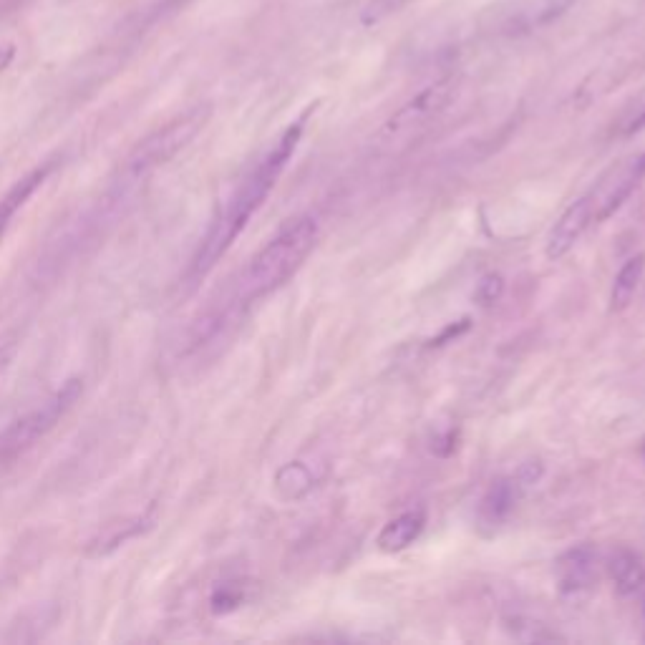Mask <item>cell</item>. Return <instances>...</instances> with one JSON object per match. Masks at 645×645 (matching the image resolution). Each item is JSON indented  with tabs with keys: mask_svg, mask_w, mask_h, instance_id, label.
<instances>
[{
	"mask_svg": "<svg viewBox=\"0 0 645 645\" xmlns=\"http://www.w3.org/2000/svg\"><path fill=\"white\" fill-rule=\"evenodd\" d=\"M207 119H210V106H195V109L184 111L177 119L159 126L157 132L144 137L142 142L132 149V154L124 159V167H121L116 182L124 184L126 189L137 187V184L142 182V179H147L154 169H159L162 164H167L174 154L182 152V149L205 129Z\"/></svg>",
	"mask_w": 645,
	"mask_h": 645,
	"instance_id": "3",
	"label": "cell"
},
{
	"mask_svg": "<svg viewBox=\"0 0 645 645\" xmlns=\"http://www.w3.org/2000/svg\"><path fill=\"white\" fill-rule=\"evenodd\" d=\"M308 116H310V109L305 111L298 121H293L283 134H280L275 147L270 149L260 162H257V167L252 169V172L242 179L240 187L232 192L227 205L222 207L217 220L212 222L205 240L200 242V250H197L195 257H192L189 278L192 280L205 278V275L220 263V257L230 250L232 242L240 237V232L245 230L247 222L252 220V215L263 207V202L268 200V195L273 192L275 182L280 179L283 169L288 167L290 157H293L295 149H298Z\"/></svg>",
	"mask_w": 645,
	"mask_h": 645,
	"instance_id": "1",
	"label": "cell"
},
{
	"mask_svg": "<svg viewBox=\"0 0 645 645\" xmlns=\"http://www.w3.org/2000/svg\"><path fill=\"white\" fill-rule=\"evenodd\" d=\"M411 0H368L361 11L363 26H376V23L386 21L389 16L399 13L401 8L409 6Z\"/></svg>",
	"mask_w": 645,
	"mask_h": 645,
	"instance_id": "16",
	"label": "cell"
},
{
	"mask_svg": "<svg viewBox=\"0 0 645 645\" xmlns=\"http://www.w3.org/2000/svg\"><path fill=\"white\" fill-rule=\"evenodd\" d=\"M454 449H457V431L451 429L444 436H436L434 444H431V451H436L439 457H449Z\"/></svg>",
	"mask_w": 645,
	"mask_h": 645,
	"instance_id": "19",
	"label": "cell"
},
{
	"mask_svg": "<svg viewBox=\"0 0 645 645\" xmlns=\"http://www.w3.org/2000/svg\"><path fill=\"white\" fill-rule=\"evenodd\" d=\"M426 527V512L424 509H409V512H401L399 517H394L391 522L383 525V530L378 532V550L381 552H404L406 547L414 545L419 540V535Z\"/></svg>",
	"mask_w": 645,
	"mask_h": 645,
	"instance_id": "11",
	"label": "cell"
},
{
	"mask_svg": "<svg viewBox=\"0 0 645 645\" xmlns=\"http://www.w3.org/2000/svg\"><path fill=\"white\" fill-rule=\"evenodd\" d=\"M315 482H318V477L310 469V464L305 462H290L285 467H280L278 474H275V487H278V492L285 499L305 497L308 492H313Z\"/></svg>",
	"mask_w": 645,
	"mask_h": 645,
	"instance_id": "15",
	"label": "cell"
},
{
	"mask_svg": "<svg viewBox=\"0 0 645 645\" xmlns=\"http://www.w3.org/2000/svg\"><path fill=\"white\" fill-rule=\"evenodd\" d=\"M81 386L79 378H71L51 396L48 401H43L38 409L28 411L26 416L16 419L13 424H8L6 429L0 431V469H8L23 459L33 446L41 439H46L66 414L74 409V404L79 401Z\"/></svg>",
	"mask_w": 645,
	"mask_h": 645,
	"instance_id": "4",
	"label": "cell"
},
{
	"mask_svg": "<svg viewBox=\"0 0 645 645\" xmlns=\"http://www.w3.org/2000/svg\"><path fill=\"white\" fill-rule=\"evenodd\" d=\"M595 225L593 217V205H590V197H580L577 202H572L565 212H562L560 220L555 222V227L550 230V237H547V257L550 260H560L567 252L575 247V242L588 232V227Z\"/></svg>",
	"mask_w": 645,
	"mask_h": 645,
	"instance_id": "9",
	"label": "cell"
},
{
	"mask_svg": "<svg viewBox=\"0 0 645 645\" xmlns=\"http://www.w3.org/2000/svg\"><path fill=\"white\" fill-rule=\"evenodd\" d=\"M643 615H645V603H643Z\"/></svg>",
	"mask_w": 645,
	"mask_h": 645,
	"instance_id": "24",
	"label": "cell"
},
{
	"mask_svg": "<svg viewBox=\"0 0 645 645\" xmlns=\"http://www.w3.org/2000/svg\"><path fill=\"white\" fill-rule=\"evenodd\" d=\"M643 273H645V255L630 257L628 263L620 268V273L615 275L613 290H610V313H620V310H625L630 303H633L640 280H643Z\"/></svg>",
	"mask_w": 645,
	"mask_h": 645,
	"instance_id": "14",
	"label": "cell"
},
{
	"mask_svg": "<svg viewBox=\"0 0 645 645\" xmlns=\"http://www.w3.org/2000/svg\"><path fill=\"white\" fill-rule=\"evenodd\" d=\"M645 179V152L638 157L625 159L620 167H615L593 192H588L590 205H593L595 225L605 222L610 215L620 210L625 205L635 189L640 187V182Z\"/></svg>",
	"mask_w": 645,
	"mask_h": 645,
	"instance_id": "7",
	"label": "cell"
},
{
	"mask_svg": "<svg viewBox=\"0 0 645 645\" xmlns=\"http://www.w3.org/2000/svg\"><path fill=\"white\" fill-rule=\"evenodd\" d=\"M522 492H525V487L517 482V477H504L492 482V487L487 489V494L479 502V520L489 527L507 522L509 514L514 512V507L520 502Z\"/></svg>",
	"mask_w": 645,
	"mask_h": 645,
	"instance_id": "10",
	"label": "cell"
},
{
	"mask_svg": "<svg viewBox=\"0 0 645 645\" xmlns=\"http://www.w3.org/2000/svg\"><path fill=\"white\" fill-rule=\"evenodd\" d=\"M577 0H494L479 13V28L497 38H522L552 26Z\"/></svg>",
	"mask_w": 645,
	"mask_h": 645,
	"instance_id": "5",
	"label": "cell"
},
{
	"mask_svg": "<svg viewBox=\"0 0 645 645\" xmlns=\"http://www.w3.org/2000/svg\"><path fill=\"white\" fill-rule=\"evenodd\" d=\"M13 56H16V46L13 43H0V74L11 66Z\"/></svg>",
	"mask_w": 645,
	"mask_h": 645,
	"instance_id": "21",
	"label": "cell"
},
{
	"mask_svg": "<svg viewBox=\"0 0 645 645\" xmlns=\"http://www.w3.org/2000/svg\"><path fill=\"white\" fill-rule=\"evenodd\" d=\"M640 129H645V109L643 111H638V114L633 116V119L628 121V126H625V134H635V132H640Z\"/></svg>",
	"mask_w": 645,
	"mask_h": 645,
	"instance_id": "22",
	"label": "cell"
},
{
	"mask_svg": "<svg viewBox=\"0 0 645 645\" xmlns=\"http://www.w3.org/2000/svg\"><path fill=\"white\" fill-rule=\"evenodd\" d=\"M502 293H504V278L499 273H489L479 280L477 290H474V300H477L479 305H484V308H489V305L499 303Z\"/></svg>",
	"mask_w": 645,
	"mask_h": 645,
	"instance_id": "17",
	"label": "cell"
},
{
	"mask_svg": "<svg viewBox=\"0 0 645 645\" xmlns=\"http://www.w3.org/2000/svg\"><path fill=\"white\" fill-rule=\"evenodd\" d=\"M240 603H242V593L232 588L217 590V595L212 598V605H215L217 613H230V610H235Z\"/></svg>",
	"mask_w": 645,
	"mask_h": 645,
	"instance_id": "18",
	"label": "cell"
},
{
	"mask_svg": "<svg viewBox=\"0 0 645 645\" xmlns=\"http://www.w3.org/2000/svg\"><path fill=\"white\" fill-rule=\"evenodd\" d=\"M315 242H318V222L313 217H300V220L290 222L252 257L237 285V300L252 303L280 288L285 280L298 273L305 257L313 252Z\"/></svg>",
	"mask_w": 645,
	"mask_h": 645,
	"instance_id": "2",
	"label": "cell"
},
{
	"mask_svg": "<svg viewBox=\"0 0 645 645\" xmlns=\"http://www.w3.org/2000/svg\"><path fill=\"white\" fill-rule=\"evenodd\" d=\"M608 572L620 595H635L645 588V560L635 550H615L608 560Z\"/></svg>",
	"mask_w": 645,
	"mask_h": 645,
	"instance_id": "12",
	"label": "cell"
},
{
	"mask_svg": "<svg viewBox=\"0 0 645 645\" xmlns=\"http://www.w3.org/2000/svg\"><path fill=\"white\" fill-rule=\"evenodd\" d=\"M643 457H645V444H643Z\"/></svg>",
	"mask_w": 645,
	"mask_h": 645,
	"instance_id": "23",
	"label": "cell"
},
{
	"mask_svg": "<svg viewBox=\"0 0 645 645\" xmlns=\"http://www.w3.org/2000/svg\"><path fill=\"white\" fill-rule=\"evenodd\" d=\"M51 167H38L31 174H26L23 179H18L11 189L6 192V197L0 200V235L8 230L11 220L16 217V212L31 200V195L38 189V184H43V179L48 177Z\"/></svg>",
	"mask_w": 645,
	"mask_h": 645,
	"instance_id": "13",
	"label": "cell"
},
{
	"mask_svg": "<svg viewBox=\"0 0 645 645\" xmlns=\"http://www.w3.org/2000/svg\"><path fill=\"white\" fill-rule=\"evenodd\" d=\"M555 580L562 595L588 593L598 583V555L593 547L580 545L560 555L555 562Z\"/></svg>",
	"mask_w": 645,
	"mask_h": 645,
	"instance_id": "8",
	"label": "cell"
},
{
	"mask_svg": "<svg viewBox=\"0 0 645 645\" xmlns=\"http://www.w3.org/2000/svg\"><path fill=\"white\" fill-rule=\"evenodd\" d=\"M459 81L454 76H444V79L434 81L426 89H421L414 99L406 101L394 116H391L381 129L383 144H399L411 142L419 137L424 129H429L436 119L446 111V106L454 101Z\"/></svg>",
	"mask_w": 645,
	"mask_h": 645,
	"instance_id": "6",
	"label": "cell"
},
{
	"mask_svg": "<svg viewBox=\"0 0 645 645\" xmlns=\"http://www.w3.org/2000/svg\"><path fill=\"white\" fill-rule=\"evenodd\" d=\"M467 328H469V320L467 318L459 320V326H449V328H446V331L441 333L439 338H434V341H431V346H444V343L451 341V338H459V336H462V333L467 331Z\"/></svg>",
	"mask_w": 645,
	"mask_h": 645,
	"instance_id": "20",
	"label": "cell"
}]
</instances>
